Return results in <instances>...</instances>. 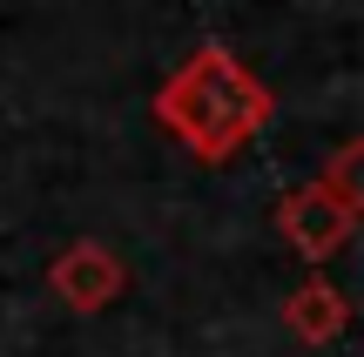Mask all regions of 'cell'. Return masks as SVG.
Wrapping results in <instances>:
<instances>
[]
</instances>
